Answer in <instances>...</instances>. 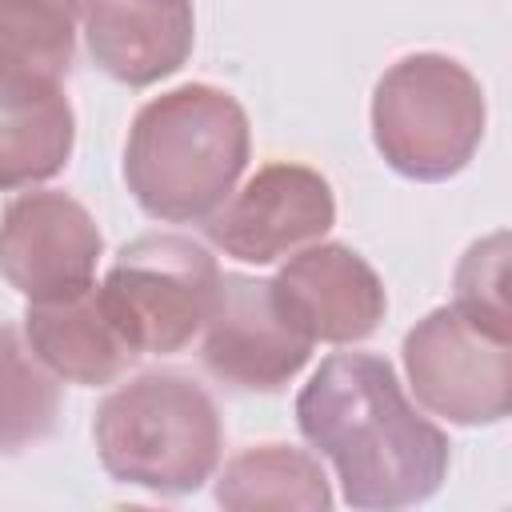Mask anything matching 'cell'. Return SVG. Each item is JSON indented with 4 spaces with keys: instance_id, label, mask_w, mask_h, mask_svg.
Instances as JSON below:
<instances>
[{
    "instance_id": "cell-8",
    "label": "cell",
    "mask_w": 512,
    "mask_h": 512,
    "mask_svg": "<svg viewBox=\"0 0 512 512\" xmlns=\"http://www.w3.org/2000/svg\"><path fill=\"white\" fill-rule=\"evenodd\" d=\"M104 252L88 208L64 192H24L0 220V276L28 300H60L92 288Z\"/></svg>"
},
{
    "instance_id": "cell-16",
    "label": "cell",
    "mask_w": 512,
    "mask_h": 512,
    "mask_svg": "<svg viewBox=\"0 0 512 512\" xmlns=\"http://www.w3.org/2000/svg\"><path fill=\"white\" fill-rule=\"evenodd\" d=\"M56 416V376L36 360L12 324H0V452H20L44 440L56 428Z\"/></svg>"
},
{
    "instance_id": "cell-17",
    "label": "cell",
    "mask_w": 512,
    "mask_h": 512,
    "mask_svg": "<svg viewBox=\"0 0 512 512\" xmlns=\"http://www.w3.org/2000/svg\"><path fill=\"white\" fill-rule=\"evenodd\" d=\"M504 284H508V236L496 232L488 240H476L468 248V256L460 260V268H456V308L464 316H472L476 324H488L496 332H512Z\"/></svg>"
},
{
    "instance_id": "cell-11",
    "label": "cell",
    "mask_w": 512,
    "mask_h": 512,
    "mask_svg": "<svg viewBox=\"0 0 512 512\" xmlns=\"http://www.w3.org/2000/svg\"><path fill=\"white\" fill-rule=\"evenodd\" d=\"M92 60L120 84L172 76L192 52V0H80Z\"/></svg>"
},
{
    "instance_id": "cell-7",
    "label": "cell",
    "mask_w": 512,
    "mask_h": 512,
    "mask_svg": "<svg viewBox=\"0 0 512 512\" xmlns=\"http://www.w3.org/2000/svg\"><path fill=\"white\" fill-rule=\"evenodd\" d=\"M204 368L244 392L284 388L312 356V340L284 312L272 280L220 272L212 312L204 320Z\"/></svg>"
},
{
    "instance_id": "cell-10",
    "label": "cell",
    "mask_w": 512,
    "mask_h": 512,
    "mask_svg": "<svg viewBox=\"0 0 512 512\" xmlns=\"http://www.w3.org/2000/svg\"><path fill=\"white\" fill-rule=\"evenodd\" d=\"M292 324L316 344H352L380 328L388 296L372 264L344 244H308L272 280Z\"/></svg>"
},
{
    "instance_id": "cell-9",
    "label": "cell",
    "mask_w": 512,
    "mask_h": 512,
    "mask_svg": "<svg viewBox=\"0 0 512 512\" xmlns=\"http://www.w3.org/2000/svg\"><path fill=\"white\" fill-rule=\"evenodd\" d=\"M332 220L336 200L320 172L304 164H268L208 216V236L244 264H272L316 244Z\"/></svg>"
},
{
    "instance_id": "cell-12",
    "label": "cell",
    "mask_w": 512,
    "mask_h": 512,
    "mask_svg": "<svg viewBox=\"0 0 512 512\" xmlns=\"http://www.w3.org/2000/svg\"><path fill=\"white\" fill-rule=\"evenodd\" d=\"M24 340L36 360L68 384H112L136 356L100 308L96 284L60 300H28Z\"/></svg>"
},
{
    "instance_id": "cell-5",
    "label": "cell",
    "mask_w": 512,
    "mask_h": 512,
    "mask_svg": "<svg viewBox=\"0 0 512 512\" xmlns=\"http://www.w3.org/2000/svg\"><path fill=\"white\" fill-rule=\"evenodd\" d=\"M216 288L220 268L204 244L176 232H148L120 248L96 296L136 356H168L204 328Z\"/></svg>"
},
{
    "instance_id": "cell-13",
    "label": "cell",
    "mask_w": 512,
    "mask_h": 512,
    "mask_svg": "<svg viewBox=\"0 0 512 512\" xmlns=\"http://www.w3.org/2000/svg\"><path fill=\"white\" fill-rule=\"evenodd\" d=\"M72 104L60 80L0 76V188L56 176L72 156Z\"/></svg>"
},
{
    "instance_id": "cell-6",
    "label": "cell",
    "mask_w": 512,
    "mask_h": 512,
    "mask_svg": "<svg viewBox=\"0 0 512 512\" xmlns=\"http://www.w3.org/2000/svg\"><path fill=\"white\" fill-rule=\"evenodd\" d=\"M416 400L452 424H500L512 404V332L476 324L456 304L428 312L404 336Z\"/></svg>"
},
{
    "instance_id": "cell-4",
    "label": "cell",
    "mask_w": 512,
    "mask_h": 512,
    "mask_svg": "<svg viewBox=\"0 0 512 512\" xmlns=\"http://www.w3.org/2000/svg\"><path fill=\"white\" fill-rule=\"evenodd\" d=\"M484 116L476 76L440 52L396 60L372 92V140L408 180L456 176L484 140Z\"/></svg>"
},
{
    "instance_id": "cell-3",
    "label": "cell",
    "mask_w": 512,
    "mask_h": 512,
    "mask_svg": "<svg viewBox=\"0 0 512 512\" xmlns=\"http://www.w3.org/2000/svg\"><path fill=\"white\" fill-rule=\"evenodd\" d=\"M100 464L112 480L160 496L212 480L224 428L212 396L180 372H144L108 392L92 420Z\"/></svg>"
},
{
    "instance_id": "cell-15",
    "label": "cell",
    "mask_w": 512,
    "mask_h": 512,
    "mask_svg": "<svg viewBox=\"0 0 512 512\" xmlns=\"http://www.w3.org/2000/svg\"><path fill=\"white\" fill-rule=\"evenodd\" d=\"M80 0H0V76L64 80Z\"/></svg>"
},
{
    "instance_id": "cell-14",
    "label": "cell",
    "mask_w": 512,
    "mask_h": 512,
    "mask_svg": "<svg viewBox=\"0 0 512 512\" xmlns=\"http://www.w3.org/2000/svg\"><path fill=\"white\" fill-rule=\"evenodd\" d=\"M216 500L232 512H252V508L320 512L332 504V492L316 456L288 444H260L224 464L216 480Z\"/></svg>"
},
{
    "instance_id": "cell-2",
    "label": "cell",
    "mask_w": 512,
    "mask_h": 512,
    "mask_svg": "<svg viewBox=\"0 0 512 512\" xmlns=\"http://www.w3.org/2000/svg\"><path fill=\"white\" fill-rule=\"evenodd\" d=\"M248 164V116L224 88L184 84L148 100L128 132L124 180L136 204L168 224L208 220Z\"/></svg>"
},
{
    "instance_id": "cell-1",
    "label": "cell",
    "mask_w": 512,
    "mask_h": 512,
    "mask_svg": "<svg viewBox=\"0 0 512 512\" xmlns=\"http://www.w3.org/2000/svg\"><path fill=\"white\" fill-rule=\"evenodd\" d=\"M296 424L336 468L352 508H408L448 476V436L408 404L380 356H328L296 396Z\"/></svg>"
}]
</instances>
